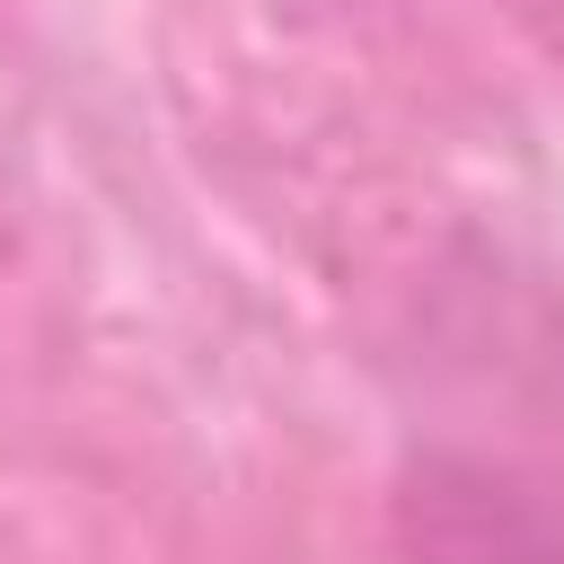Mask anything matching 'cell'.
I'll return each instance as SVG.
<instances>
[]
</instances>
